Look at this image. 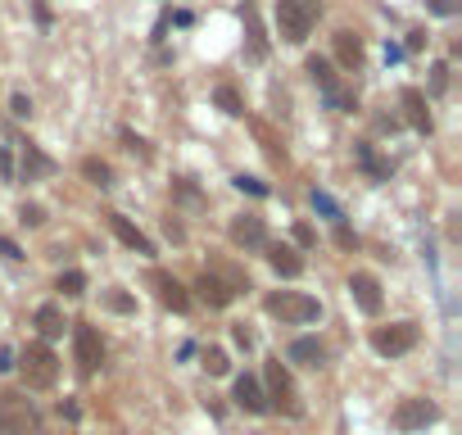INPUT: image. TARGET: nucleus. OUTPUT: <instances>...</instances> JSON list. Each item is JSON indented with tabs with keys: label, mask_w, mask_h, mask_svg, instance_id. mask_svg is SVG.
<instances>
[{
	"label": "nucleus",
	"mask_w": 462,
	"mask_h": 435,
	"mask_svg": "<svg viewBox=\"0 0 462 435\" xmlns=\"http://www.w3.org/2000/svg\"><path fill=\"white\" fill-rule=\"evenodd\" d=\"M354 154H358V164H363V168H367V172H372V177H377V182H385V177H390V168H385L381 159L372 154V145H358Z\"/></svg>",
	"instance_id": "nucleus-24"
},
{
	"label": "nucleus",
	"mask_w": 462,
	"mask_h": 435,
	"mask_svg": "<svg viewBox=\"0 0 462 435\" xmlns=\"http://www.w3.org/2000/svg\"><path fill=\"white\" fill-rule=\"evenodd\" d=\"M431 9H435V14H440V19H448V14H453L458 5H453V0H431Z\"/></svg>",
	"instance_id": "nucleus-39"
},
{
	"label": "nucleus",
	"mask_w": 462,
	"mask_h": 435,
	"mask_svg": "<svg viewBox=\"0 0 462 435\" xmlns=\"http://www.w3.org/2000/svg\"><path fill=\"white\" fill-rule=\"evenodd\" d=\"M435 417H440V408L431 399H399L394 413H390V426L394 431H426Z\"/></svg>",
	"instance_id": "nucleus-7"
},
{
	"label": "nucleus",
	"mask_w": 462,
	"mask_h": 435,
	"mask_svg": "<svg viewBox=\"0 0 462 435\" xmlns=\"http://www.w3.org/2000/svg\"><path fill=\"white\" fill-rule=\"evenodd\" d=\"M417 340H421L417 322H390V327L372 331V350H377L381 358H404L408 350H417Z\"/></svg>",
	"instance_id": "nucleus-5"
},
{
	"label": "nucleus",
	"mask_w": 462,
	"mask_h": 435,
	"mask_svg": "<svg viewBox=\"0 0 462 435\" xmlns=\"http://www.w3.org/2000/svg\"><path fill=\"white\" fill-rule=\"evenodd\" d=\"M41 417L23 394H0V435H36Z\"/></svg>",
	"instance_id": "nucleus-6"
},
{
	"label": "nucleus",
	"mask_w": 462,
	"mask_h": 435,
	"mask_svg": "<svg viewBox=\"0 0 462 435\" xmlns=\"http://www.w3.org/2000/svg\"><path fill=\"white\" fill-rule=\"evenodd\" d=\"M231 399H236V408H245V413H268V394H263V385H258V377H236Z\"/></svg>",
	"instance_id": "nucleus-12"
},
{
	"label": "nucleus",
	"mask_w": 462,
	"mask_h": 435,
	"mask_svg": "<svg viewBox=\"0 0 462 435\" xmlns=\"http://www.w3.org/2000/svg\"><path fill=\"white\" fill-rule=\"evenodd\" d=\"M50 172H55V159L41 154L36 145H23V177L36 182V177H50Z\"/></svg>",
	"instance_id": "nucleus-20"
},
{
	"label": "nucleus",
	"mask_w": 462,
	"mask_h": 435,
	"mask_svg": "<svg viewBox=\"0 0 462 435\" xmlns=\"http://www.w3.org/2000/svg\"><path fill=\"white\" fill-rule=\"evenodd\" d=\"M295 241L308 250V245H317V236H313V227H308V222H295Z\"/></svg>",
	"instance_id": "nucleus-35"
},
{
	"label": "nucleus",
	"mask_w": 462,
	"mask_h": 435,
	"mask_svg": "<svg viewBox=\"0 0 462 435\" xmlns=\"http://www.w3.org/2000/svg\"><path fill=\"white\" fill-rule=\"evenodd\" d=\"M308 78H313L317 86H322V91H327V95H335V91H340V78H335V73H331V64H327V59H317V55H308Z\"/></svg>",
	"instance_id": "nucleus-21"
},
{
	"label": "nucleus",
	"mask_w": 462,
	"mask_h": 435,
	"mask_svg": "<svg viewBox=\"0 0 462 435\" xmlns=\"http://www.w3.org/2000/svg\"><path fill=\"white\" fill-rule=\"evenodd\" d=\"M444 86H448V64H435V78H431V91H435V95H440V91H444Z\"/></svg>",
	"instance_id": "nucleus-36"
},
{
	"label": "nucleus",
	"mask_w": 462,
	"mask_h": 435,
	"mask_svg": "<svg viewBox=\"0 0 462 435\" xmlns=\"http://www.w3.org/2000/svg\"><path fill=\"white\" fill-rule=\"evenodd\" d=\"M268 313H277L281 322H295V327H308V322L322 318V304L304 290H281V295H268Z\"/></svg>",
	"instance_id": "nucleus-4"
},
{
	"label": "nucleus",
	"mask_w": 462,
	"mask_h": 435,
	"mask_svg": "<svg viewBox=\"0 0 462 435\" xmlns=\"http://www.w3.org/2000/svg\"><path fill=\"white\" fill-rule=\"evenodd\" d=\"M0 372H14V350H0Z\"/></svg>",
	"instance_id": "nucleus-40"
},
{
	"label": "nucleus",
	"mask_w": 462,
	"mask_h": 435,
	"mask_svg": "<svg viewBox=\"0 0 462 435\" xmlns=\"http://www.w3.org/2000/svg\"><path fill=\"white\" fill-rule=\"evenodd\" d=\"M32 327L46 335V340H55V335H64V327H68V318H64V304H41L32 313Z\"/></svg>",
	"instance_id": "nucleus-16"
},
{
	"label": "nucleus",
	"mask_w": 462,
	"mask_h": 435,
	"mask_svg": "<svg viewBox=\"0 0 462 435\" xmlns=\"http://www.w3.org/2000/svg\"><path fill=\"white\" fill-rule=\"evenodd\" d=\"M0 254H5L9 263H19V258H23V250H19L14 241H9V236H0Z\"/></svg>",
	"instance_id": "nucleus-37"
},
{
	"label": "nucleus",
	"mask_w": 462,
	"mask_h": 435,
	"mask_svg": "<svg viewBox=\"0 0 462 435\" xmlns=\"http://www.w3.org/2000/svg\"><path fill=\"white\" fill-rule=\"evenodd\" d=\"M204 372H209V377H227V372H231V358L222 354V350H204Z\"/></svg>",
	"instance_id": "nucleus-27"
},
{
	"label": "nucleus",
	"mask_w": 462,
	"mask_h": 435,
	"mask_svg": "<svg viewBox=\"0 0 462 435\" xmlns=\"http://www.w3.org/2000/svg\"><path fill=\"white\" fill-rule=\"evenodd\" d=\"M214 100H218L222 114H231V118H241V114H245V100L236 95V86H227V82H222L218 91H214Z\"/></svg>",
	"instance_id": "nucleus-23"
},
{
	"label": "nucleus",
	"mask_w": 462,
	"mask_h": 435,
	"mask_svg": "<svg viewBox=\"0 0 462 435\" xmlns=\"http://www.w3.org/2000/svg\"><path fill=\"white\" fill-rule=\"evenodd\" d=\"M154 285H159V300H164L172 313H186V308H191V295H186V285L172 281L168 272H154Z\"/></svg>",
	"instance_id": "nucleus-17"
},
{
	"label": "nucleus",
	"mask_w": 462,
	"mask_h": 435,
	"mask_svg": "<svg viewBox=\"0 0 462 435\" xmlns=\"http://www.w3.org/2000/svg\"><path fill=\"white\" fill-rule=\"evenodd\" d=\"M313 209H317L322 218H331V222H345V214H340V204H335V200H331L327 191H313Z\"/></svg>",
	"instance_id": "nucleus-28"
},
{
	"label": "nucleus",
	"mask_w": 462,
	"mask_h": 435,
	"mask_svg": "<svg viewBox=\"0 0 462 435\" xmlns=\"http://www.w3.org/2000/svg\"><path fill=\"white\" fill-rule=\"evenodd\" d=\"M335 59H340V64L354 73L358 64H363V41H358L354 32H335Z\"/></svg>",
	"instance_id": "nucleus-19"
},
{
	"label": "nucleus",
	"mask_w": 462,
	"mask_h": 435,
	"mask_svg": "<svg viewBox=\"0 0 462 435\" xmlns=\"http://www.w3.org/2000/svg\"><path fill=\"white\" fill-rule=\"evenodd\" d=\"M263 377H268V408L277 404L285 417H299L304 413V404H299V390H295V381H290V372H285L281 358H268V367H263Z\"/></svg>",
	"instance_id": "nucleus-3"
},
{
	"label": "nucleus",
	"mask_w": 462,
	"mask_h": 435,
	"mask_svg": "<svg viewBox=\"0 0 462 435\" xmlns=\"http://www.w3.org/2000/svg\"><path fill=\"white\" fill-rule=\"evenodd\" d=\"M82 177L105 191V186H114V168H109L105 159H82Z\"/></svg>",
	"instance_id": "nucleus-22"
},
{
	"label": "nucleus",
	"mask_w": 462,
	"mask_h": 435,
	"mask_svg": "<svg viewBox=\"0 0 462 435\" xmlns=\"http://www.w3.org/2000/svg\"><path fill=\"white\" fill-rule=\"evenodd\" d=\"M0 172H5V177H9V154H5V150H0Z\"/></svg>",
	"instance_id": "nucleus-41"
},
{
	"label": "nucleus",
	"mask_w": 462,
	"mask_h": 435,
	"mask_svg": "<svg viewBox=\"0 0 462 435\" xmlns=\"http://www.w3.org/2000/svg\"><path fill=\"white\" fill-rule=\"evenodd\" d=\"M349 295H354V304L363 308L367 318H377L381 308H385V295H381V281L372 277V272H354L349 277Z\"/></svg>",
	"instance_id": "nucleus-9"
},
{
	"label": "nucleus",
	"mask_w": 462,
	"mask_h": 435,
	"mask_svg": "<svg viewBox=\"0 0 462 435\" xmlns=\"http://www.w3.org/2000/svg\"><path fill=\"white\" fill-rule=\"evenodd\" d=\"M249 51H254V59H263V55H268V41H263V28H258L254 9H249Z\"/></svg>",
	"instance_id": "nucleus-29"
},
{
	"label": "nucleus",
	"mask_w": 462,
	"mask_h": 435,
	"mask_svg": "<svg viewBox=\"0 0 462 435\" xmlns=\"http://www.w3.org/2000/svg\"><path fill=\"white\" fill-rule=\"evenodd\" d=\"M195 290H199V300H204L209 308H227L231 300H236V290L222 277H214V272H204V277L195 281Z\"/></svg>",
	"instance_id": "nucleus-15"
},
{
	"label": "nucleus",
	"mask_w": 462,
	"mask_h": 435,
	"mask_svg": "<svg viewBox=\"0 0 462 435\" xmlns=\"http://www.w3.org/2000/svg\"><path fill=\"white\" fill-rule=\"evenodd\" d=\"M404 109H408V122H413L417 132H431V109H426V95L417 91V86H404Z\"/></svg>",
	"instance_id": "nucleus-18"
},
{
	"label": "nucleus",
	"mask_w": 462,
	"mask_h": 435,
	"mask_svg": "<svg viewBox=\"0 0 462 435\" xmlns=\"http://www.w3.org/2000/svg\"><path fill=\"white\" fill-rule=\"evenodd\" d=\"M55 290H64V295H68V300H73V295H82V290H86V277H82V272H78V268H68V272H59V281H55Z\"/></svg>",
	"instance_id": "nucleus-25"
},
{
	"label": "nucleus",
	"mask_w": 462,
	"mask_h": 435,
	"mask_svg": "<svg viewBox=\"0 0 462 435\" xmlns=\"http://www.w3.org/2000/svg\"><path fill=\"white\" fill-rule=\"evenodd\" d=\"M231 340H236V345H241V350H249V345H254V335H249L245 327H231Z\"/></svg>",
	"instance_id": "nucleus-38"
},
{
	"label": "nucleus",
	"mask_w": 462,
	"mask_h": 435,
	"mask_svg": "<svg viewBox=\"0 0 462 435\" xmlns=\"http://www.w3.org/2000/svg\"><path fill=\"white\" fill-rule=\"evenodd\" d=\"M231 245H241V250H268V227H263V218H254V214H241V218H231Z\"/></svg>",
	"instance_id": "nucleus-10"
},
{
	"label": "nucleus",
	"mask_w": 462,
	"mask_h": 435,
	"mask_svg": "<svg viewBox=\"0 0 462 435\" xmlns=\"http://www.w3.org/2000/svg\"><path fill=\"white\" fill-rule=\"evenodd\" d=\"M105 222H109V231L118 236L122 245H127V250H136V254H145V258H154V241H149V236L136 227L132 218H122V214H105Z\"/></svg>",
	"instance_id": "nucleus-11"
},
{
	"label": "nucleus",
	"mask_w": 462,
	"mask_h": 435,
	"mask_svg": "<svg viewBox=\"0 0 462 435\" xmlns=\"http://www.w3.org/2000/svg\"><path fill=\"white\" fill-rule=\"evenodd\" d=\"M313 23H317V5L313 0H277V32H281V41H308V32H313Z\"/></svg>",
	"instance_id": "nucleus-1"
},
{
	"label": "nucleus",
	"mask_w": 462,
	"mask_h": 435,
	"mask_svg": "<svg viewBox=\"0 0 462 435\" xmlns=\"http://www.w3.org/2000/svg\"><path fill=\"white\" fill-rule=\"evenodd\" d=\"M122 145H127V150H132L136 159H145V164H149V145H145V141H141L136 132H122Z\"/></svg>",
	"instance_id": "nucleus-31"
},
{
	"label": "nucleus",
	"mask_w": 462,
	"mask_h": 435,
	"mask_svg": "<svg viewBox=\"0 0 462 435\" xmlns=\"http://www.w3.org/2000/svg\"><path fill=\"white\" fill-rule=\"evenodd\" d=\"M19 222H23V227H41V222H46V209H41V204H23V209H19Z\"/></svg>",
	"instance_id": "nucleus-30"
},
{
	"label": "nucleus",
	"mask_w": 462,
	"mask_h": 435,
	"mask_svg": "<svg viewBox=\"0 0 462 435\" xmlns=\"http://www.w3.org/2000/svg\"><path fill=\"white\" fill-rule=\"evenodd\" d=\"M73 358H78L82 377H91V372L105 363V345H100L95 327H73Z\"/></svg>",
	"instance_id": "nucleus-8"
},
{
	"label": "nucleus",
	"mask_w": 462,
	"mask_h": 435,
	"mask_svg": "<svg viewBox=\"0 0 462 435\" xmlns=\"http://www.w3.org/2000/svg\"><path fill=\"white\" fill-rule=\"evenodd\" d=\"M335 245H340V250H354V245H358V241H354V231H349L345 222H335Z\"/></svg>",
	"instance_id": "nucleus-34"
},
{
	"label": "nucleus",
	"mask_w": 462,
	"mask_h": 435,
	"mask_svg": "<svg viewBox=\"0 0 462 435\" xmlns=\"http://www.w3.org/2000/svg\"><path fill=\"white\" fill-rule=\"evenodd\" d=\"M9 114H14V118H32V100H28V95H14V100H9Z\"/></svg>",
	"instance_id": "nucleus-33"
},
{
	"label": "nucleus",
	"mask_w": 462,
	"mask_h": 435,
	"mask_svg": "<svg viewBox=\"0 0 462 435\" xmlns=\"http://www.w3.org/2000/svg\"><path fill=\"white\" fill-rule=\"evenodd\" d=\"M285 358H290V363H299V367H322V363H327V350H322L317 335H299V340H290Z\"/></svg>",
	"instance_id": "nucleus-13"
},
{
	"label": "nucleus",
	"mask_w": 462,
	"mask_h": 435,
	"mask_svg": "<svg viewBox=\"0 0 462 435\" xmlns=\"http://www.w3.org/2000/svg\"><path fill=\"white\" fill-rule=\"evenodd\" d=\"M14 367H23L28 390H50V385L59 381V358H55V350H50V345H28Z\"/></svg>",
	"instance_id": "nucleus-2"
},
{
	"label": "nucleus",
	"mask_w": 462,
	"mask_h": 435,
	"mask_svg": "<svg viewBox=\"0 0 462 435\" xmlns=\"http://www.w3.org/2000/svg\"><path fill=\"white\" fill-rule=\"evenodd\" d=\"M268 263L272 268H277V277H304V254H299V250H290V245H268Z\"/></svg>",
	"instance_id": "nucleus-14"
},
{
	"label": "nucleus",
	"mask_w": 462,
	"mask_h": 435,
	"mask_svg": "<svg viewBox=\"0 0 462 435\" xmlns=\"http://www.w3.org/2000/svg\"><path fill=\"white\" fill-rule=\"evenodd\" d=\"M236 191H249V195H258V200H263V195H268V182H258V177H236Z\"/></svg>",
	"instance_id": "nucleus-32"
},
{
	"label": "nucleus",
	"mask_w": 462,
	"mask_h": 435,
	"mask_svg": "<svg viewBox=\"0 0 462 435\" xmlns=\"http://www.w3.org/2000/svg\"><path fill=\"white\" fill-rule=\"evenodd\" d=\"M105 308L109 313H136V300L127 290H105Z\"/></svg>",
	"instance_id": "nucleus-26"
}]
</instances>
